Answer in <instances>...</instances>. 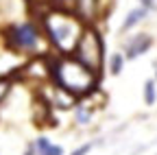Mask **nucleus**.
Wrapping results in <instances>:
<instances>
[{
    "label": "nucleus",
    "instance_id": "9d476101",
    "mask_svg": "<svg viewBox=\"0 0 157 155\" xmlns=\"http://www.w3.org/2000/svg\"><path fill=\"white\" fill-rule=\"evenodd\" d=\"M11 92V79L9 76H0V103H2Z\"/></svg>",
    "mask_w": 157,
    "mask_h": 155
},
{
    "label": "nucleus",
    "instance_id": "0eeeda50",
    "mask_svg": "<svg viewBox=\"0 0 157 155\" xmlns=\"http://www.w3.org/2000/svg\"><path fill=\"white\" fill-rule=\"evenodd\" d=\"M33 149H35V155H66L61 144H52L48 138H44V135L33 140Z\"/></svg>",
    "mask_w": 157,
    "mask_h": 155
},
{
    "label": "nucleus",
    "instance_id": "6e6552de",
    "mask_svg": "<svg viewBox=\"0 0 157 155\" xmlns=\"http://www.w3.org/2000/svg\"><path fill=\"white\" fill-rule=\"evenodd\" d=\"M124 64H127V59H124L122 52H111V55L107 57V61H105V66H107V70H109L111 76H118V74H120V72L124 70Z\"/></svg>",
    "mask_w": 157,
    "mask_h": 155
},
{
    "label": "nucleus",
    "instance_id": "423d86ee",
    "mask_svg": "<svg viewBox=\"0 0 157 155\" xmlns=\"http://www.w3.org/2000/svg\"><path fill=\"white\" fill-rule=\"evenodd\" d=\"M148 13H151V11H146L144 7H135V9H131V11L127 13V17L122 20V24H120V33H122V35L131 33L137 24H142V22L146 20Z\"/></svg>",
    "mask_w": 157,
    "mask_h": 155
},
{
    "label": "nucleus",
    "instance_id": "39448f33",
    "mask_svg": "<svg viewBox=\"0 0 157 155\" xmlns=\"http://www.w3.org/2000/svg\"><path fill=\"white\" fill-rule=\"evenodd\" d=\"M155 40H153V35L151 33H135V35H129L124 44H122V55H124V59L127 61H133L137 59V57H142L146 55L151 48H153Z\"/></svg>",
    "mask_w": 157,
    "mask_h": 155
},
{
    "label": "nucleus",
    "instance_id": "f257e3e1",
    "mask_svg": "<svg viewBox=\"0 0 157 155\" xmlns=\"http://www.w3.org/2000/svg\"><path fill=\"white\" fill-rule=\"evenodd\" d=\"M48 72L55 87L68 92L76 101L101 87V74L92 72L87 66L76 61L72 55H57L55 59H50Z\"/></svg>",
    "mask_w": 157,
    "mask_h": 155
},
{
    "label": "nucleus",
    "instance_id": "f8f14e48",
    "mask_svg": "<svg viewBox=\"0 0 157 155\" xmlns=\"http://www.w3.org/2000/svg\"><path fill=\"white\" fill-rule=\"evenodd\" d=\"M140 7H144L146 11H155V7H157V0H140Z\"/></svg>",
    "mask_w": 157,
    "mask_h": 155
},
{
    "label": "nucleus",
    "instance_id": "20e7f679",
    "mask_svg": "<svg viewBox=\"0 0 157 155\" xmlns=\"http://www.w3.org/2000/svg\"><path fill=\"white\" fill-rule=\"evenodd\" d=\"M5 37L11 48L15 50H37L39 42H42V29L35 22H20V24H11L5 31Z\"/></svg>",
    "mask_w": 157,
    "mask_h": 155
},
{
    "label": "nucleus",
    "instance_id": "dca6fc26",
    "mask_svg": "<svg viewBox=\"0 0 157 155\" xmlns=\"http://www.w3.org/2000/svg\"><path fill=\"white\" fill-rule=\"evenodd\" d=\"M131 155H135V153H131Z\"/></svg>",
    "mask_w": 157,
    "mask_h": 155
},
{
    "label": "nucleus",
    "instance_id": "f03ea898",
    "mask_svg": "<svg viewBox=\"0 0 157 155\" xmlns=\"http://www.w3.org/2000/svg\"><path fill=\"white\" fill-rule=\"evenodd\" d=\"M83 29L85 22L72 9L55 7L42 15V31L48 35V42L57 50V55H72Z\"/></svg>",
    "mask_w": 157,
    "mask_h": 155
},
{
    "label": "nucleus",
    "instance_id": "ddd939ff",
    "mask_svg": "<svg viewBox=\"0 0 157 155\" xmlns=\"http://www.w3.org/2000/svg\"><path fill=\"white\" fill-rule=\"evenodd\" d=\"M55 2H57V7H61V9H72L74 0H55Z\"/></svg>",
    "mask_w": 157,
    "mask_h": 155
},
{
    "label": "nucleus",
    "instance_id": "1a4fd4ad",
    "mask_svg": "<svg viewBox=\"0 0 157 155\" xmlns=\"http://www.w3.org/2000/svg\"><path fill=\"white\" fill-rule=\"evenodd\" d=\"M142 99L146 107H153L157 103V81L155 79H146L144 87H142Z\"/></svg>",
    "mask_w": 157,
    "mask_h": 155
},
{
    "label": "nucleus",
    "instance_id": "4468645a",
    "mask_svg": "<svg viewBox=\"0 0 157 155\" xmlns=\"http://www.w3.org/2000/svg\"><path fill=\"white\" fill-rule=\"evenodd\" d=\"M24 155H35V149H33V144L26 149V153H24Z\"/></svg>",
    "mask_w": 157,
    "mask_h": 155
},
{
    "label": "nucleus",
    "instance_id": "7ed1b4c3",
    "mask_svg": "<svg viewBox=\"0 0 157 155\" xmlns=\"http://www.w3.org/2000/svg\"><path fill=\"white\" fill-rule=\"evenodd\" d=\"M72 57L76 61H81L83 66H87L92 72L103 74L105 70V61H107V52H105V40L101 31L94 24H85L81 37L72 50Z\"/></svg>",
    "mask_w": 157,
    "mask_h": 155
},
{
    "label": "nucleus",
    "instance_id": "2eb2a0df",
    "mask_svg": "<svg viewBox=\"0 0 157 155\" xmlns=\"http://www.w3.org/2000/svg\"><path fill=\"white\" fill-rule=\"evenodd\" d=\"M153 79H155V81H157V68H155V76H153Z\"/></svg>",
    "mask_w": 157,
    "mask_h": 155
},
{
    "label": "nucleus",
    "instance_id": "9b49d317",
    "mask_svg": "<svg viewBox=\"0 0 157 155\" xmlns=\"http://www.w3.org/2000/svg\"><path fill=\"white\" fill-rule=\"evenodd\" d=\"M94 144H96V142H85V144H81V146H76L70 155H87V153L94 149Z\"/></svg>",
    "mask_w": 157,
    "mask_h": 155
}]
</instances>
